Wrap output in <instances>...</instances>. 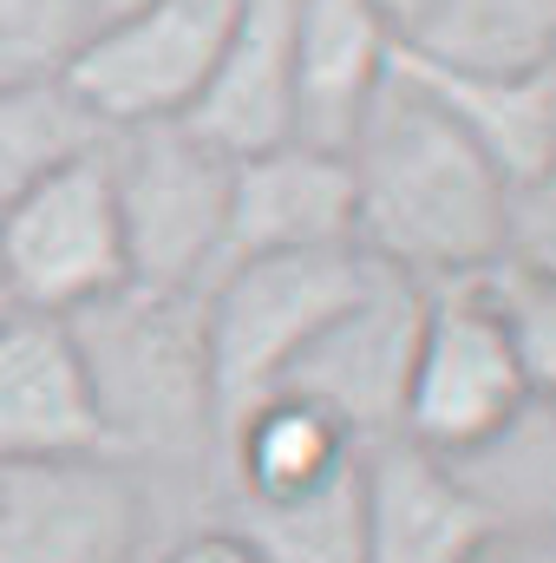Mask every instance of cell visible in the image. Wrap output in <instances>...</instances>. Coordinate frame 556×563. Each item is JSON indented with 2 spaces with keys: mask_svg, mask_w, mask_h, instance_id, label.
Here are the masks:
<instances>
[{
  "mask_svg": "<svg viewBox=\"0 0 556 563\" xmlns=\"http://www.w3.org/2000/svg\"><path fill=\"white\" fill-rule=\"evenodd\" d=\"M504 518L458 459L413 439H374L360 452V563H471Z\"/></svg>",
  "mask_w": 556,
  "mask_h": 563,
  "instance_id": "8",
  "label": "cell"
},
{
  "mask_svg": "<svg viewBox=\"0 0 556 563\" xmlns=\"http://www.w3.org/2000/svg\"><path fill=\"white\" fill-rule=\"evenodd\" d=\"M354 250V177L341 151L288 139L230 164V236L223 263Z\"/></svg>",
  "mask_w": 556,
  "mask_h": 563,
  "instance_id": "12",
  "label": "cell"
},
{
  "mask_svg": "<svg viewBox=\"0 0 556 563\" xmlns=\"http://www.w3.org/2000/svg\"><path fill=\"white\" fill-rule=\"evenodd\" d=\"M177 125L223 157H256L294 139V0H243L197 106Z\"/></svg>",
  "mask_w": 556,
  "mask_h": 563,
  "instance_id": "13",
  "label": "cell"
},
{
  "mask_svg": "<svg viewBox=\"0 0 556 563\" xmlns=\"http://www.w3.org/2000/svg\"><path fill=\"white\" fill-rule=\"evenodd\" d=\"M367 445L334 420L327 407L276 394L263 407H249L236 426H223L216 439V472L230 505H281V498H308L321 485H334Z\"/></svg>",
  "mask_w": 556,
  "mask_h": 563,
  "instance_id": "15",
  "label": "cell"
},
{
  "mask_svg": "<svg viewBox=\"0 0 556 563\" xmlns=\"http://www.w3.org/2000/svg\"><path fill=\"white\" fill-rule=\"evenodd\" d=\"M92 7V20L105 26V20H119V13H132V7H144V0H86Z\"/></svg>",
  "mask_w": 556,
  "mask_h": 563,
  "instance_id": "25",
  "label": "cell"
},
{
  "mask_svg": "<svg viewBox=\"0 0 556 563\" xmlns=\"http://www.w3.org/2000/svg\"><path fill=\"white\" fill-rule=\"evenodd\" d=\"M112 190L125 223L132 282L157 295H203L223 269L230 236V164L184 125L112 132Z\"/></svg>",
  "mask_w": 556,
  "mask_h": 563,
  "instance_id": "6",
  "label": "cell"
},
{
  "mask_svg": "<svg viewBox=\"0 0 556 563\" xmlns=\"http://www.w3.org/2000/svg\"><path fill=\"white\" fill-rule=\"evenodd\" d=\"M380 282V263L360 250H301V256H243L223 263L216 282L197 295L203 314V361L216 439L249 407L276 400L294 361Z\"/></svg>",
  "mask_w": 556,
  "mask_h": 563,
  "instance_id": "3",
  "label": "cell"
},
{
  "mask_svg": "<svg viewBox=\"0 0 556 563\" xmlns=\"http://www.w3.org/2000/svg\"><path fill=\"white\" fill-rule=\"evenodd\" d=\"M99 20L86 0H0V99L59 92Z\"/></svg>",
  "mask_w": 556,
  "mask_h": 563,
  "instance_id": "19",
  "label": "cell"
},
{
  "mask_svg": "<svg viewBox=\"0 0 556 563\" xmlns=\"http://www.w3.org/2000/svg\"><path fill=\"white\" fill-rule=\"evenodd\" d=\"M367 7H374V13H380L393 33H400V46H407V40H413V26L425 20V7H432V0H367Z\"/></svg>",
  "mask_w": 556,
  "mask_h": 563,
  "instance_id": "24",
  "label": "cell"
},
{
  "mask_svg": "<svg viewBox=\"0 0 556 563\" xmlns=\"http://www.w3.org/2000/svg\"><path fill=\"white\" fill-rule=\"evenodd\" d=\"M524 413H531V380H524L511 321L498 308L491 269L425 282L400 439L465 465L491 452Z\"/></svg>",
  "mask_w": 556,
  "mask_h": 563,
  "instance_id": "5",
  "label": "cell"
},
{
  "mask_svg": "<svg viewBox=\"0 0 556 563\" xmlns=\"http://www.w3.org/2000/svg\"><path fill=\"white\" fill-rule=\"evenodd\" d=\"M419 79L432 86V99L465 125V139L491 157V170L524 190L551 170L556 157V66L544 73H445L407 53Z\"/></svg>",
  "mask_w": 556,
  "mask_h": 563,
  "instance_id": "16",
  "label": "cell"
},
{
  "mask_svg": "<svg viewBox=\"0 0 556 563\" xmlns=\"http://www.w3.org/2000/svg\"><path fill=\"white\" fill-rule=\"evenodd\" d=\"M491 288L511 321V341H518V361L531 380V407H556V282L524 263H498Z\"/></svg>",
  "mask_w": 556,
  "mask_h": 563,
  "instance_id": "20",
  "label": "cell"
},
{
  "mask_svg": "<svg viewBox=\"0 0 556 563\" xmlns=\"http://www.w3.org/2000/svg\"><path fill=\"white\" fill-rule=\"evenodd\" d=\"M223 525L243 531L263 563H360V459L308 498L230 505Z\"/></svg>",
  "mask_w": 556,
  "mask_h": 563,
  "instance_id": "18",
  "label": "cell"
},
{
  "mask_svg": "<svg viewBox=\"0 0 556 563\" xmlns=\"http://www.w3.org/2000/svg\"><path fill=\"white\" fill-rule=\"evenodd\" d=\"M471 563H556V525H504Z\"/></svg>",
  "mask_w": 556,
  "mask_h": 563,
  "instance_id": "23",
  "label": "cell"
},
{
  "mask_svg": "<svg viewBox=\"0 0 556 563\" xmlns=\"http://www.w3.org/2000/svg\"><path fill=\"white\" fill-rule=\"evenodd\" d=\"M157 563H263V558L243 544V531H230V525H203V531L177 538Z\"/></svg>",
  "mask_w": 556,
  "mask_h": 563,
  "instance_id": "22",
  "label": "cell"
},
{
  "mask_svg": "<svg viewBox=\"0 0 556 563\" xmlns=\"http://www.w3.org/2000/svg\"><path fill=\"white\" fill-rule=\"evenodd\" d=\"M132 282L105 139L79 144L0 197V301L73 321Z\"/></svg>",
  "mask_w": 556,
  "mask_h": 563,
  "instance_id": "4",
  "label": "cell"
},
{
  "mask_svg": "<svg viewBox=\"0 0 556 563\" xmlns=\"http://www.w3.org/2000/svg\"><path fill=\"white\" fill-rule=\"evenodd\" d=\"M66 459H112L79 334L73 321L7 308L0 314V472L66 465Z\"/></svg>",
  "mask_w": 556,
  "mask_h": 563,
  "instance_id": "11",
  "label": "cell"
},
{
  "mask_svg": "<svg viewBox=\"0 0 556 563\" xmlns=\"http://www.w3.org/2000/svg\"><path fill=\"white\" fill-rule=\"evenodd\" d=\"M354 177V250L407 282H452L504 263L511 184L432 99V86L393 59L380 99L347 139Z\"/></svg>",
  "mask_w": 556,
  "mask_h": 563,
  "instance_id": "1",
  "label": "cell"
},
{
  "mask_svg": "<svg viewBox=\"0 0 556 563\" xmlns=\"http://www.w3.org/2000/svg\"><path fill=\"white\" fill-rule=\"evenodd\" d=\"M0 314H7V301H0Z\"/></svg>",
  "mask_w": 556,
  "mask_h": 563,
  "instance_id": "26",
  "label": "cell"
},
{
  "mask_svg": "<svg viewBox=\"0 0 556 563\" xmlns=\"http://www.w3.org/2000/svg\"><path fill=\"white\" fill-rule=\"evenodd\" d=\"M144 492L119 459L0 472V563H138Z\"/></svg>",
  "mask_w": 556,
  "mask_h": 563,
  "instance_id": "9",
  "label": "cell"
},
{
  "mask_svg": "<svg viewBox=\"0 0 556 563\" xmlns=\"http://www.w3.org/2000/svg\"><path fill=\"white\" fill-rule=\"evenodd\" d=\"M400 53L445 73H544L556 66V0H432Z\"/></svg>",
  "mask_w": 556,
  "mask_h": 563,
  "instance_id": "17",
  "label": "cell"
},
{
  "mask_svg": "<svg viewBox=\"0 0 556 563\" xmlns=\"http://www.w3.org/2000/svg\"><path fill=\"white\" fill-rule=\"evenodd\" d=\"M504 263H524V269H537V276L556 282V157L537 184L511 190V243H504Z\"/></svg>",
  "mask_w": 556,
  "mask_h": 563,
  "instance_id": "21",
  "label": "cell"
},
{
  "mask_svg": "<svg viewBox=\"0 0 556 563\" xmlns=\"http://www.w3.org/2000/svg\"><path fill=\"white\" fill-rule=\"evenodd\" d=\"M236 13L243 0H144L92 33V46L66 73V99L99 132L177 125L197 106Z\"/></svg>",
  "mask_w": 556,
  "mask_h": 563,
  "instance_id": "7",
  "label": "cell"
},
{
  "mask_svg": "<svg viewBox=\"0 0 556 563\" xmlns=\"http://www.w3.org/2000/svg\"><path fill=\"white\" fill-rule=\"evenodd\" d=\"M400 59V33L367 0H294V139L347 151Z\"/></svg>",
  "mask_w": 556,
  "mask_h": 563,
  "instance_id": "14",
  "label": "cell"
},
{
  "mask_svg": "<svg viewBox=\"0 0 556 563\" xmlns=\"http://www.w3.org/2000/svg\"><path fill=\"white\" fill-rule=\"evenodd\" d=\"M112 459L216 465V400L203 361L197 295H157L125 282L99 308L73 314Z\"/></svg>",
  "mask_w": 556,
  "mask_h": 563,
  "instance_id": "2",
  "label": "cell"
},
{
  "mask_svg": "<svg viewBox=\"0 0 556 563\" xmlns=\"http://www.w3.org/2000/svg\"><path fill=\"white\" fill-rule=\"evenodd\" d=\"M419 308H425V288L380 269V282L294 361L281 394L327 407L360 445L393 439L407 413V380H413Z\"/></svg>",
  "mask_w": 556,
  "mask_h": 563,
  "instance_id": "10",
  "label": "cell"
}]
</instances>
